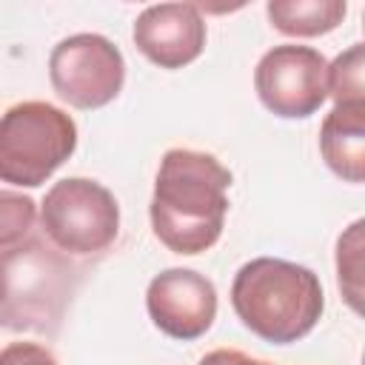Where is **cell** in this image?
I'll return each instance as SVG.
<instances>
[{"label": "cell", "instance_id": "1", "mask_svg": "<svg viewBox=\"0 0 365 365\" xmlns=\"http://www.w3.org/2000/svg\"><path fill=\"white\" fill-rule=\"evenodd\" d=\"M231 171L205 151L168 148L148 205L154 237L174 254L208 251L225 225Z\"/></svg>", "mask_w": 365, "mask_h": 365}, {"label": "cell", "instance_id": "2", "mask_svg": "<svg viewBox=\"0 0 365 365\" xmlns=\"http://www.w3.org/2000/svg\"><path fill=\"white\" fill-rule=\"evenodd\" d=\"M231 305L254 336L291 345L317 328L325 297L311 268L279 257H257L234 274Z\"/></svg>", "mask_w": 365, "mask_h": 365}, {"label": "cell", "instance_id": "3", "mask_svg": "<svg viewBox=\"0 0 365 365\" xmlns=\"http://www.w3.org/2000/svg\"><path fill=\"white\" fill-rule=\"evenodd\" d=\"M74 274L66 251L40 237L3 248V325L11 331H54L71 299Z\"/></svg>", "mask_w": 365, "mask_h": 365}, {"label": "cell", "instance_id": "4", "mask_svg": "<svg viewBox=\"0 0 365 365\" xmlns=\"http://www.w3.org/2000/svg\"><path fill=\"white\" fill-rule=\"evenodd\" d=\"M77 148V123L43 100H23L0 120V177L20 188L43 185Z\"/></svg>", "mask_w": 365, "mask_h": 365}, {"label": "cell", "instance_id": "5", "mask_svg": "<svg viewBox=\"0 0 365 365\" xmlns=\"http://www.w3.org/2000/svg\"><path fill=\"white\" fill-rule=\"evenodd\" d=\"M40 225L51 245L88 257L106 251L120 234V205L114 194L88 177L54 182L40 205Z\"/></svg>", "mask_w": 365, "mask_h": 365}, {"label": "cell", "instance_id": "6", "mask_svg": "<svg viewBox=\"0 0 365 365\" xmlns=\"http://www.w3.org/2000/svg\"><path fill=\"white\" fill-rule=\"evenodd\" d=\"M48 80L60 100L74 108L108 106L125 83L123 51L103 34L80 31L60 40L48 54Z\"/></svg>", "mask_w": 365, "mask_h": 365}, {"label": "cell", "instance_id": "7", "mask_svg": "<svg viewBox=\"0 0 365 365\" xmlns=\"http://www.w3.org/2000/svg\"><path fill=\"white\" fill-rule=\"evenodd\" d=\"M254 88L271 114L305 120L328 100V60L311 46H274L254 68Z\"/></svg>", "mask_w": 365, "mask_h": 365}, {"label": "cell", "instance_id": "8", "mask_svg": "<svg viewBox=\"0 0 365 365\" xmlns=\"http://www.w3.org/2000/svg\"><path fill=\"white\" fill-rule=\"evenodd\" d=\"M145 308L165 336L191 342L217 319V288L191 268H165L148 282Z\"/></svg>", "mask_w": 365, "mask_h": 365}, {"label": "cell", "instance_id": "9", "mask_svg": "<svg viewBox=\"0 0 365 365\" xmlns=\"http://www.w3.org/2000/svg\"><path fill=\"white\" fill-rule=\"evenodd\" d=\"M131 37L154 66L182 68L205 48V20L194 3H157L137 14Z\"/></svg>", "mask_w": 365, "mask_h": 365}, {"label": "cell", "instance_id": "10", "mask_svg": "<svg viewBox=\"0 0 365 365\" xmlns=\"http://www.w3.org/2000/svg\"><path fill=\"white\" fill-rule=\"evenodd\" d=\"M319 154L345 182H365V103H336L319 125Z\"/></svg>", "mask_w": 365, "mask_h": 365}, {"label": "cell", "instance_id": "11", "mask_svg": "<svg viewBox=\"0 0 365 365\" xmlns=\"http://www.w3.org/2000/svg\"><path fill=\"white\" fill-rule=\"evenodd\" d=\"M345 11V0H268L265 6L271 26L288 37L328 34L342 23Z\"/></svg>", "mask_w": 365, "mask_h": 365}, {"label": "cell", "instance_id": "12", "mask_svg": "<svg viewBox=\"0 0 365 365\" xmlns=\"http://www.w3.org/2000/svg\"><path fill=\"white\" fill-rule=\"evenodd\" d=\"M334 265L342 302L365 319V217L348 222L336 237Z\"/></svg>", "mask_w": 365, "mask_h": 365}, {"label": "cell", "instance_id": "13", "mask_svg": "<svg viewBox=\"0 0 365 365\" xmlns=\"http://www.w3.org/2000/svg\"><path fill=\"white\" fill-rule=\"evenodd\" d=\"M328 97L336 103H365V43H354L328 63Z\"/></svg>", "mask_w": 365, "mask_h": 365}, {"label": "cell", "instance_id": "14", "mask_svg": "<svg viewBox=\"0 0 365 365\" xmlns=\"http://www.w3.org/2000/svg\"><path fill=\"white\" fill-rule=\"evenodd\" d=\"M0 214H3V231H0L3 248H11V245L34 237L37 205L31 197H23V194H14L6 188L0 194Z\"/></svg>", "mask_w": 365, "mask_h": 365}, {"label": "cell", "instance_id": "15", "mask_svg": "<svg viewBox=\"0 0 365 365\" xmlns=\"http://www.w3.org/2000/svg\"><path fill=\"white\" fill-rule=\"evenodd\" d=\"M0 365H57V359L37 342H9L0 354Z\"/></svg>", "mask_w": 365, "mask_h": 365}, {"label": "cell", "instance_id": "16", "mask_svg": "<svg viewBox=\"0 0 365 365\" xmlns=\"http://www.w3.org/2000/svg\"><path fill=\"white\" fill-rule=\"evenodd\" d=\"M197 365H271V362L254 359L237 348H217V351H208Z\"/></svg>", "mask_w": 365, "mask_h": 365}, {"label": "cell", "instance_id": "17", "mask_svg": "<svg viewBox=\"0 0 365 365\" xmlns=\"http://www.w3.org/2000/svg\"><path fill=\"white\" fill-rule=\"evenodd\" d=\"M362 29H365V11H362Z\"/></svg>", "mask_w": 365, "mask_h": 365}, {"label": "cell", "instance_id": "18", "mask_svg": "<svg viewBox=\"0 0 365 365\" xmlns=\"http://www.w3.org/2000/svg\"><path fill=\"white\" fill-rule=\"evenodd\" d=\"M362 365H365V354H362Z\"/></svg>", "mask_w": 365, "mask_h": 365}]
</instances>
